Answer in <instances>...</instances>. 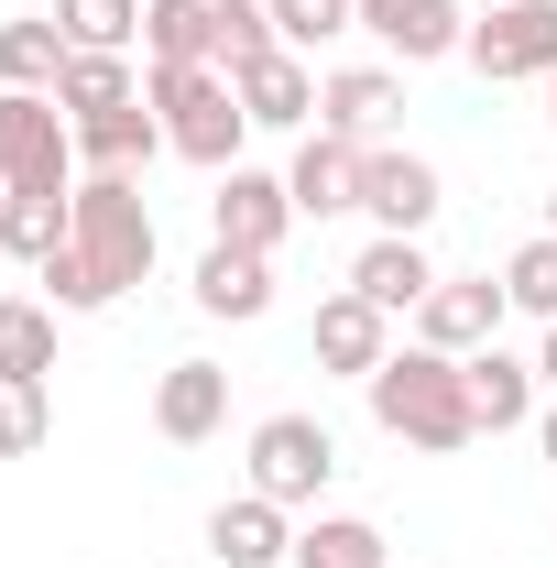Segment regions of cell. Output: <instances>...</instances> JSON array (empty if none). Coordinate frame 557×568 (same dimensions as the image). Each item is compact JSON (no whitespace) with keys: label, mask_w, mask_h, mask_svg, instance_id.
<instances>
[{"label":"cell","mask_w":557,"mask_h":568,"mask_svg":"<svg viewBox=\"0 0 557 568\" xmlns=\"http://www.w3.org/2000/svg\"><path fill=\"white\" fill-rule=\"evenodd\" d=\"M361 394H372L383 437H405V448H426V459H448V448L482 437V416H470V372H459L448 351H426V339H416V351H394Z\"/></svg>","instance_id":"obj_1"},{"label":"cell","mask_w":557,"mask_h":568,"mask_svg":"<svg viewBox=\"0 0 557 568\" xmlns=\"http://www.w3.org/2000/svg\"><path fill=\"white\" fill-rule=\"evenodd\" d=\"M142 99H153V121H164V142H175L186 164H209V175L241 164L252 110H241V88H230L219 67H142Z\"/></svg>","instance_id":"obj_2"},{"label":"cell","mask_w":557,"mask_h":568,"mask_svg":"<svg viewBox=\"0 0 557 568\" xmlns=\"http://www.w3.org/2000/svg\"><path fill=\"white\" fill-rule=\"evenodd\" d=\"M0 186L77 197V121L55 110V88H0Z\"/></svg>","instance_id":"obj_3"},{"label":"cell","mask_w":557,"mask_h":568,"mask_svg":"<svg viewBox=\"0 0 557 568\" xmlns=\"http://www.w3.org/2000/svg\"><path fill=\"white\" fill-rule=\"evenodd\" d=\"M77 252L99 263L110 295H132V284L153 274V209H142L132 175H88V186H77Z\"/></svg>","instance_id":"obj_4"},{"label":"cell","mask_w":557,"mask_h":568,"mask_svg":"<svg viewBox=\"0 0 557 568\" xmlns=\"http://www.w3.org/2000/svg\"><path fill=\"white\" fill-rule=\"evenodd\" d=\"M328 481H340V437H328L317 416H263L252 426V493L263 503L295 514V503H317Z\"/></svg>","instance_id":"obj_5"},{"label":"cell","mask_w":557,"mask_h":568,"mask_svg":"<svg viewBox=\"0 0 557 568\" xmlns=\"http://www.w3.org/2000/svg\"><path fill=\"white\" fill-rule=\"evenodd\" d=\"M470 67H482L492 88L557 77V0H503L492 22H470Z\"/></svg>","instance_id":"obj_6"},{"label":"cell","mask_w":557,"mask_h":568,"mask_svg":"<svg viewBox=\"0 0 557 568\" xmlns=\"http://www.w3.org/2000/svg\"><path fill=\"white\" fill-rule=\"evenodd\" d=\"M503 284L492 274H437L426 284V306H416V339L426 351H448V361H470V351H492V328H503Z\"/></svg>","instance_id":"obj_7"},{"label":"cell","mask_w":557,"mask_h":568,"mask_svg":"<svg viewBox=\"0 0 557 568\" xmlns=\"http://www.w3.org/2000/svg\"><path fill=\"white\" fill-rule=\"evenodd\" d=\"M209 230L230 241V252H263V263H274L284 230H295V186H284V175H252V164H230L219 197H209Z\"/></svg>","instance_id":"obj_8"},{"label":"cell","mask_w":557,"mask_h":568,"mask_svg":"<svg viewBox=\"0 0 557 568\" xmlns=\"http://www.w3.org/2000/svg\"><path fill=\"white\" fill-rule=\"evenodd\" d=\"M306 361H317V372H350V383H372V372H383V361H394V317H383V306H372V295H328V306H317V328H306Z\"/></svg>","instance_id":"obj_9"},{"label":"cell","mask_w":557,"mask_h":568,"mask_svg":"<svg viewBox=\"0 0 557 568\" xmlns=\"http://www.w3.org/2000/svg\"><path fill=\"white\" fill-rule=\"evenodd\" d=\"M361 219H383L394 241H416L426 219H437V164H426V153H394V142H372V153H361Z\"/></svg>","instance_id":"obj_10"},{"label":"cell","mask_w":557,"mask_h":568,"mask_svg":"<svg viewBox=\"0 0 557 568\" xmlns=\"http://www.w3.org/2000/svg\"><path fill=\"white\" fill-rule=\"evenodd\" d=\"M361 33H383L405 67L470 55V11H459V0H361Z\"/></svg>","instance_id":"obj_11"},{"label":"cell","mask_w":557,"mask_h":568,"mask_svg":"<svg viewBox=\"0 0 557 568\" xmlns=\"http://www.w3.org/2000/svg\"><path fill=\"white\" fill-rule=\"evenodd\" d=\"M394 121H405V77H383V67H340L317 88V132H340V142H383Z\"/></svg>","instance_id":"obj_12"},{"label":"cell","mask_w":557,"mask_h":568,"mask_svg":"<svg viewBox=\"0 0 557 568\" xmlns=\"http://www.w3.org/2000/svg\"><path fill=\"white\" fill-rule=\"evenodd\" d=\"M361 153H372V142H340V132L295 142V175H284V186H295V219H350L361 209Z\"/></svg>","instance_id":"obj_13"},{"label":"cell","mask_w":557,"mask_h":568,"mask_svg":"<svg viewBox=\"0 0 557 568\" xmlns=\"http://www.w3.org/2000/svg\"><path fill=\"white\" fill-rule=\"evenodd\" d=\"M153 153H175L164 121H153V99H121V110H88V121H77V164H88V175H132Z\"/></svg>","instance_id":"obj_14"},{"label":"cell","mask_w":557,"mask_h":568,"mask_svg":"<svg viewBox=\"0 0 557 568\" xmlns=\"http://www.w3.org/2000/svg\"><path fill=\"white\" fill-rule=\"evenodd\" d=\"M153 426H164L175 448L219 437V426H230V372H219V361H175V372L153 383Z\"/></svg>","instance_id":"obj_15"},{"label":"cell","mask_w":557,"mask_h":568,"mask_svg":"<svg viewBox=\"0 0 557 568\" xmlns=\"http://www.w3.org/2000/svg\"><path fill=\"white\" fill-rule=\"evenodd\" d=\"M209 558H219V568H284V558H295L284 503H263V493L219 503V514H209Z\"/></svg>","instance_id":"obj_16"},{"label":"cell","mask_w":557,"mask_h":568,"mask_svg":"<svg viewBox=\"0 0 557 568\" xmlns=\"http://www.w3.org/2000/svg\"><path fill=\"white\" fill-rule=\"evenodd\" d=\"M426 284H437V263H426L416 241H361V263H350V295H372L383 317H405V306H426Z\"/></svg>","instance_id":"obj_17"},{"label":"cell","mask_w":557,"mask_h":568,"mask_svg":"<svg viewBox=\"0 0 557 568\" xmlns=\"http://www.w3.org/2000/svg\"><path fill=\"white\" fill-rule=\"evenodd\" d=\"M459 372H470V416H482V437H503V426L536 416V361H514L503 339H492V351H470Z\"/></svg>","instance_id":"obj_18"},{"label":"cell","mask_w":557,"mask_h":568,"mask_svg":"<svg viewBox=\"0 0 557 568\" xmlns=\"http://www.w3.org/2000/svg\"><path fill=\"white\" fill-rule=\"evenodd\" d=\"M241 88V110H252V132H306L317 121V77L295 67V55H263L252 77H230Z\"/></svg>","instance_id":"obj_19"},{"label":"cell","mask_w":557,"mask_h":568,"mask_svg":"<svg viewBox=\"0 0 557 568\" xmlns=\"http://www.w3.org/2000/svg\"><path fill=\"white\" fill-rule=\"evenodd\" d=\"M219 0H142V67H209Z\"/></svg>","instance_id":"obj_20"},{"label":"cell","mask_w":557,"mask_h":568,"mask_svg":"<svg viewBox=\"0 0 557 568\" xmlns=\"http://www.w3.org/2000/svg\"><path fill=\"white\" fill-rule=\"evenodd\" d=\"M198 306H209V317H263V306H274V263L209 241V263H198Z\"/></svg>","instance_id":"obj_21"},{"label":"cell","mask_w":557,"mask_h":568,"mask_svg":"<svg viewBox=\"0 0 557 568\" xmlns=\"http://www.w3.org/2000/svg\"><path fill=\"white\" fill-rule=\"evenodd\" d=\"M77 241V197H0V263H55Z\"/></svg>","instance_id":"obj_22"},{"label":"cell","mask_w":557,"mask_h":568,"mask_svg":"<svg viewBox=\"0 0 557 568\" xmlns=\"http://www.w3.org/2000/svg\"><path fill=\"white\" fill-rule=\"evenodd\" d=\"M67 33H55V11H33V22H0V88H55L67 77Z\"/></svg>","instance_id":"obj_23"},{"label":"cell","mask_w":557,"mask_h":568,"mask_svg":"<svg viewBox=\"0 0 557 568\" xmlns=\"http://www.w3.org/2000/svg\"><path fill=\"white\" fill-rule=\"evenodd\" d=\"M121 99H142L132 55H67V77H55V110H67V121H88V110H121Z\"/></svg>","instance_id":"obj_24"},{"label":"cell","mask_w":557,"mask_h":568,"mask_svg":"<svg viewBox=\"0 0 557 568\" xmlns=\"http://www.w3.org/2000/svg\"><path fill=\"white\" fill-rule=\"evenodd\" d=\"M295 568H394V558H383V525H361V514H317V525L295 536Z\"/></svg>","instance_id":"obj_25"},{"label":"cell","mask_w":557,"mask_h":568,"mask_svg":"<svg viewBox=\"0 0 557 568\" xmlns=\"http://www.w3.org/2000/svg\"><path fill=\"white\" fill-rule=\"evenodd\" d=\"M263 55H284L274 11H263V0H219V44H209V67H219V77H252Z\"/></svg>","instance_id":"obj_26"},{"label":"cell","mask_w":557,"mask_h":568,"mask_svg":"<svg viewBox=\"0 0 557 568\" xmlns=\"http://www.w3.org/2000/svg\"><path fill=\"white\" fill-rule=\"evenodd\" d=\"M55 33H67L77 55H132L142 0H55Z\"/></svg>","instance_id":"obj_27"},{"label":"cell","mask_w":557,"mask_h":568,"mask_svg":"<svg viewBox=\"0 0 557 568\" xmlns=\"http://www.w3.org/2000/svg\"><path fill=\"white\" fill-rule=\"evenodd\" d=\"M0 372H55V306L0 295Z\"/></svg>","instance_id":"obj_28"},{"label":"cell","mask_w":557,"mask_h":568,"mask_svg":"<svg viewBox=\"0 0 557 568\" xmlns=\"http://www.w3.org/2000/svg\"><path fill=\"white\" fill-rule=\"evenodd\" d=\"M44 426H55V394H44V372H0V459L44 448Z\"/></svg>","instance_id":"obj_29"},{"label":"cell","mask_w":557,"mask_h":568,"mask_svg":"<svg viewBox=\"0 0 557 568\" xmlns=\"http://www.w3.org/2000/svg\"><path fill=\"white\" fill-rule=\"evenodd\" d=\"M263 11H274L284 55L295 44H328V33H361V0H263Z\"/></svg>","instance_id":"obj_30"},{"label":"cell","mask_w":557,"mask_h":568,"mask_svg":"<svg viewBox=\"0 0 557 568\" xmlns=\"http://www.w3.org/2000/svg\"><path fill=\"white\" fill-rule=\"evenodd\" d=\"M503 295H514L525 317H557V241H525V252L503 263Z\"/></svg>","instance_id":"obj_31"},{"label":"cell","mask_w":557,"mask_h":568,"mask_svg":"<svg viewBox=\"0 0 557 568\" xmlns=\"http://www.w3.org/2000/svg\"><path fill=\"white\" fill-rule=\"evenodd\" d=\"M33 274L55 284V306H67V317H88V306H110V284H99V263H88L77 241H67V252H55V263H33Z\"/></svg>","instance_id":"obj_32"},{"label":"cell","mask_w":557,"mask_h":568,"mask_svg":"<svg viewBox=\"0 0 557 568\" xmlns=\"http://www.w3.org/2000/svg\"><path fill=\"white\" fill-rule=\"evenodd\" d=\"M536 383L557 394V317H547V351H536Z\"/></svg>","instance_id":"obj_33"},{"label":"cell","mask_w":557,"mask_h":568,"mask_svg":"<svg viewBox=\"0 0 557 568\" xmlns=\"http://www.w3.org/2000/svg\"><path fill=\"white\" fill-rule=\"evenodd\" d=\"M536 437H547V470H557V405H547V416H536Z\"/></svg>","instance_id":"obj_34"},{"label":"cell","mask_w":557,"mask_h":568,"mask_svg":"<svg viewBox=\"0 0 557 568\" xmlns=\"http://www.w3.org/2000/svg\"><path fill=\"white\" fill-rule=\"evenodd\" d=\"M547 241H557V186H547Z\"/></svg>","instance_id":"obj_35"},{"label":"cell","mask_w":557,"mask_h":568,"mask_svg":"<svg viewBox=\"0 0 557 568\" xmlns=\"http://www.w3.org/2000/svg\"><path fill=\"white\" fill-rule=\"evenodd\" d=\"M547 121H557V77H547Z\"/></svg>","instance_id":"obj_36"},{"label":"cell","mask_w":557,"mask_h":568,"mask_svg":"<svg viewBox=\"0 0 557 568\" xmlns=\"http://www.w3.org/2000/svg\"><path fill=\"white\" fill-rule=\"evenodd\" d=\"M0 197H11V186H0Z\"/></svg>","instance_id":"obj_37"}]
</instances>
